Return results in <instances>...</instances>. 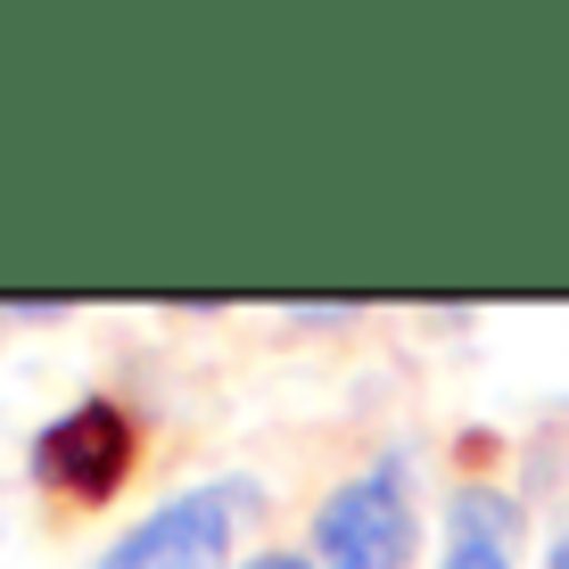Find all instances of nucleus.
<instances>
[{
  "mask_svg": "<svg viewBox=\"0 0 569 569\" xmlns=\"http://www.w3.org/2000/svg\"><path fill=\"white\" fill-rule=\"evenodd\" d=\"M421 553V520L405 503L397 470H363V479L330 487L313 512V561L322 569H405Z\"/></svg>",
  "mask_w": 569,
  "mask_h": 569,
  "instance_id": "nucleus-1",
  "label": "nucleus"
},
{
  "mask_svg": "<svg viewBox=\"0 0 569 569\" xmlns=\"http://www.w3.org/2000/svg\"><path fill=\"white\" fill-rule=\"evenodd\" d=\"M132 455H141V429H132L124 405L91 397L74 413H58L42 438H33V479L58 487L67 503H108L116 487L132 479Z\"/></svg>",
  "mask_w": 569,
  "mask_h": 569,
  "instance_id": "nucleus-2",
  "label": "nucleus"
},
{
  "mask_svg": "<svg viewBox=\"0 0 569 569\" xmlns=\"http://www.w3.org/2000/svg\"><path fill=\"white\" fill-rule=\"evenodd\" d=\"M248 512H257V487H199V496L149 512L100 569H207V561L231 545V528H240Z\"/></svg>",
  "mask_w": 569,
  "mask_h": 569,
  "instance_id": "nucleus-3",
  "label": "nucleus"
},
{
  "mask_svg": "<svg viewBox=\"0 0 569 569\" xmlns=\"http://www.w3.org/2000/svg\"><path fill=\"white\" fill-rule=\"evenodd\" d=\"M455 537L512 553V537H520V503H512V496H496V487H462V496H455Z\"/></svg>",
  "mask_w": 569,
  "mask_h": 569,
  "instance_id": "nucleus-4",
  "label": "nucleus"
},
{
  "mask_svg": "<svg viewBox=\"0 0 569 569\" xmlns=\"http://www.w3.org/2000/svg\"><path fill=\"white\" fill-rule=\"evenodd\" d=\"M446 569H512V561H503L496 545H470V537H455V545H446Z\"/></svg>",
  "mask_w": 569,
  "mask_h": 569,
  "instance_id": "nucleus-5",
  "label": "nucleus"
},
{
  "mask_svg": "<svg viewBox=\"0 0 569 569\" xmlns=\"http://www.w3.org/2000/svg\"><path fill=\"white\" fill-rule=\"evenodd\" d=\"M289 322H306V330H322V322H347V306H289Z\"/></svg>",
  "mask_w": 569,
  "mask_h": 569,
  "instance_id": "nucleus-6",
  "label": "nucleus"
},
{
  "mask_svg": "<svg viewBox=\"0 0 569 569\" xmlns=\"http://www.w3.org/2000/svg\"><path fill=\"white\" fill-rule=\"evenodd\" d=\"M240 569H313V561H298V553H257V561H240Z\"/></svg>",
  "mask_w": 569,
  "mask_h": 569,
  "instance_id": "nucleus-7",
  "label": "nucleus"
},
{
  "mask_svg": "<svg viewBox=\"0 0 569 569\" xmlns=\"http://www.w3.org/2000/svg\"><path fill=\"white\" fill-rule=\"evenodd\" d=\"M545 569H569V537L553 545V553H545Z\"/></svg>",
  "mask_w": 569,
  "mask_h": 569,
  "instance_id": "nucleus-8",
  "label": "nucleus"
}]
</instances>
